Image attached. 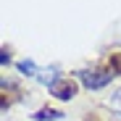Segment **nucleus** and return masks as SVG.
Instances as JSON below:
<instances>
[{
    "instance_id": "nucleus-7",
    "label": "nucleus",
    "mask_w": 121,
    "mask_h": 121,
    "mask_svg": "<svg viewBox=\"0 0 121 121\" xmlns=\"http://www.w3.org/2000/svg\"><path fill=\"white\" fill-rule=\"evenodd\" d=\"M0 60H3V66L8 63V60H11V55H8V50H3V55H0Z\"/></svg>"
},
{
    "instance_id": "nucleus-3",
    "label": "nucleus",
    "mask_w": 121,
    "mask_h": 121,
    "mask_svg": "<svg viewBox=\"0 0 121 121\" xmlns=\"http://www.w3.org/2000/svg\"><path fill=\"white\" fill-rule=\"evenodd\" d=\"M58 118H63V113L55 108H39L34 113V121H58Z\"/></svg>"
},
{
    "instance_id": "nucleus-2",
    "label": "nucleus",
    "mask_w": 121,
    "mask_h": 121,
    "mask_svg": "<svg viewBox=\"0 0 121 121\" xmlns=\"http://www.w3.org/2000/svg\"><path fill=\"white\" fill-rule=\"evenodd\" d=\"M79 79H82V84L84 87H90V90H100V87H105L111 79H113V74L111 71H103V69H87V71H82L79 74Z\"/></svg>"
},
{
    "instance_id": "nucleus-5",
    "label": "nucleus",
    "mask_w": 121,
    "mask_h": 121,
    "mask_svg": "<svg viewBox=\"0 0 121 121\" xmlns=\"http://www.w3.org/2000/svg\"><path fill=\"white\" fill-rule=\"evenodd\" d=\"M18 69H21L26 76H37V66L32 63V60H21V63H18Z\"/></svg>"
},
{
    "instance_id": "nucleus-8",
    "label": "nucleus",
    "mask_w": 121,
    "mask_h": 121,
    "mask_svg": "<svg viewBox=\"0 0 121 121\" xmlns=\"http://www.w3.org/2000/svg\"><path fill=\"white\" fill-rule=\"evenodd\" d=\"M87 121H97V118H92V116H90V118H87Z\"/></svg>"
},
{
    "instance_id": "nucleus-4",
    "label": "nucleus",
    "mask_w": 121,
    "mask_h": 121,
    "mask_svg": "<svg viewBox=\"0 0 121 121\" xmlns=\"http://www.w3.org/2000/svg\"><path fill=\"white\" fill-rule=\"evenodd\" d=\"M111 74H113V76L121 74V53H113V55H111Z\"/></svg>"
},
{
    "instance_id": "nucleus-6",
    "label": "nucleus",
    "mask_w": 121,
    "mask_h": 121,
    "mask_svg": "<svg viewBox=\"0 0 121 121\" xmlns=\"http://www.w3.org/2000/svg\"><path fill=\"white\" fill-rule=\"evenodd\" d=\"M108 105H111V108H113L116 113H121V87H118V90H116V95H113V97L108 100Z\"/></svg>"
},
{
    "instance_id": "nucleus-1",
    "label": "nucleus",
    "mask_w": 121,
    "mask_h": 121,
    "mask_svg": "<svg viewBox=\"0 0 121 121\" xmlns=\"http://www.w3.org/2000/svg\"><path fill=\"white\" fill-rule=\"evenodd\" d=\"M76 92H79V84L74 79H69V76H60V79H55L50 84V95L58 97V100H74Z\"/></svg>"
}]
</instances>
